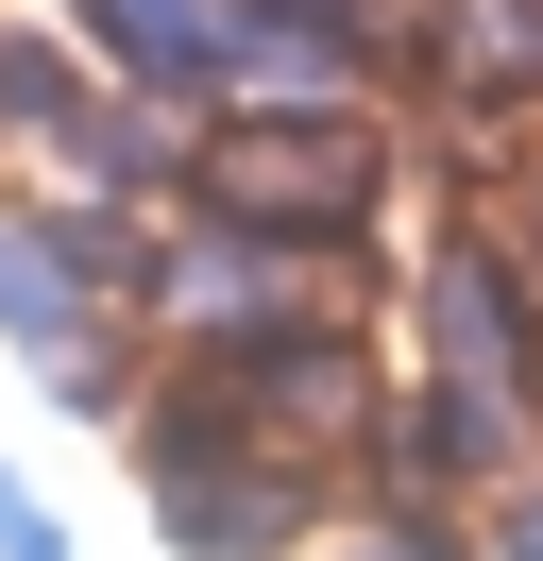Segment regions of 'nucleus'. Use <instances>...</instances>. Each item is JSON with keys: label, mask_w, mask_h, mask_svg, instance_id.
Here are the masks:
<instances>
[{"label": "nucleus", "mask_w": 543, "mask_h": 561, "mask_svg": "<svg viewBox=\"0 0 543 561\" xmlns=\"http://www.w3.org/2000/svg\"><path fill=\"white\" fill-rule=\"evenodd\" d=\"M119 459H136V511H153L170 561H305L323 511H339V477L289 459V443H255V409H238L204 357H153Z\"/></svg>", "instance_id": "f03ea898"}, {"label": "nucleus", "mask_w": 543, "mask_h": 561, "mask_svg": "<svg viewBox=\"0 0 543 561\" xmlns=\"http://www.w3.org/2000/svg\"><path fill=\"white\" fill-rule=\"evenodd\" d=\"M51 18L102 51V85L221 119V69H238V0H51Z\"/></svg>", "instance_id": "6e6552de"}, {"label": "nucleus", "mask_w": 543, "mask_h": 561, "mask_svg": "<svg viewBox=\"0 0 543 561\" xmlns=\"http://www.w3.org/2000/svg\"><path fill=\"white\" fill-rule=\"evenodd\" d=\"M136 85H102V51L68 35L51 0H0V153H18L34 187H85L102 137H119Z\"/></svg>", "instance_id": "0eeeda50"}, {"label": "nucleus", "mask_w": 543, "mask_h": 561, "mask_svg": "<svg viewBox=\"0 0 543 561\" xmlns=\"http://www.w3.org/2000/svg\"><path fill=\"white\" fill-rule=\"evenodd\" d=\"M221 103H391V35L373 18H323V0H238Z\"/></svg>", "instance_id": "1a4fd4ad"}, {"label": "nucleus", "mask_w": 543, "mask_h": 561, "mask_svg": "<svg viewBox=\"0 0 543 561\" xmlns=\"http://www.w3.org/2000/svg\"><path fill=\"white\" fill-rule=\"evenodd\" d=\"M391 357L441 391H493V409H543V273L493 205H441L391 255Z\"/></svg>", "instance_id": "20e7f679"}, {"label": "nucleus", "mask_w": 543, "mask_h": 561, "mask_svg": "<svg viewBox=\"0 0 543 561\" xmlns=\"http://www.w3.org/2000/svg\"><path fill=\"white\" fill-rule=\"evenodd\" d=\"M323 307H391V289L339 273V255H305V239H272V221H221V205H153L136 289H119V323L153 357H255V341H289Z\"/></svg>", "instance_id": "7ed1b4c3"}, {"label": "nucleus", "mask_w": 543, "mask_h": 561, "mask_svg": "<svg viewBox=\"0 0 543 561\" xmlns=\"http://www.w3.org/2000/svg\"><path fill=\"white\" fill-rule=\"evenodd\" d=\"M0 561H68V511L18 477V459H0Z\"/></svg>", "instance_id": "9b49d317"}, {"label": "nucleus", "mask_w": 543, "mask_h": 561, "mask_svg": "<svg viewBox=\"0 0 543 561\" xmlns=\"http://www.w3.org/2000/svg\"><path fill=\"white\" fill-rule=\"evenodd\" d=\"M407 171H425V137H407V103H221L187 153V205L221 221H272V239L339 255V273L391 289V205Z\"/></svg>", "instance_id": "f257e3e1"}, {"label": "nucleus", "mask_w": 543, "mask_h": 561, "mask_svg": "<svg viewBox=\"0 0 543 561\" xmlns=\"http://www.w3.org/2000/svg\"><path fill=\"white\" fill-rule=\"evenodd\" d=\"M136 239H153V205H102V187L0 171V357L102 341V323H119V289H136Z\"/></svg>", "instance_id": "39448f33"}, {"label": "nucleus", "mask_w": 543, "mask_h": 561, "mask_svg": "<svg viewBox=\"0 0 543 561\" xmlns=\"http://www.w3.org/2000/svg\"><path fill=\"white\" fill-rule=\"evenodd\" d=\"M305 561H493V545H475V511H407V493H339Z\"/></svg>", "instance_id": "9d476101"}, {"label": "nucleus", "mask_w": 543, "mask_h": 561, "mask_svg": "<svg viewBox=\"0 0 543 561\" xmlns=\"http://www.w3.org/2000/svg\"><path fill=\"white\" fill-rule=\"evenodd\" d=\"M475 545H493V561H543V459L493 493V511H475Z\"/></svg>", "instance_id": "f8f14e48"}, {"label": "nucleus", "mask_w": 543, "mask_h": 561, "mask_svg": "<svg viewBox=\"0 0 543 561\" xmlns=\"http://www.w3.org/2000/svg\"><path fill=\"white\" fill-rule=\"evenodd\" d=\"M323 18H373V35H391V18H407V0H323Z\"/></svg>", "instance_id": "ddd939ff"}, {"label": "nucleus", "mask_w": 543, "mask_h": 561, "mask_svg": "<svg viewBox=\"0 0 543 561\" xmlns=\"http://www.w3.org/2000/svg\"><path fill=\"white\" fill-rule=\"evenodd\" d=\"M527 18H543V0H527Z\"/></svg>", "instance_id": "4468645a"}, {"label": "nucleus", "mask_w": 543, "mask_h": 561, "mask_svg": "<svg viewBox=\"0 0 543 561\" xmlns=\"http://www.w3.org/2000/svg\"><path fill=\"white\" fill-rule=\"evenodd\" d=\"M204 375L255 409V443L357 477V443H373V409H391L407 357H391V323H373V307H323V323H289V341H255V357H204Z\"/></svg>", "instance_id": "423d86ee"}]
</instances>
